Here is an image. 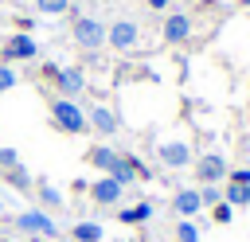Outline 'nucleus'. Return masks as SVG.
<instances>
[{
    "label": "nucleus",
    "instance_id": "423d86ee",
    "mask_svg": "<svg viewBox=\"0 0 250 242\" xmlns=\"http://www.w3.org/2000/svg\"><path fill=\"white\" fill-rule=\"evenodd\" d=\"M39 55V43L27 35V31H16L12 39H8V47H4V62H27V59H35Z\"/></svg>",
    "mask_w": 250,
    "mask_h": 242
},
{
    "label": "nucleus",
    "instance_id": "6ab92c4d",
    "mask_svg": "<svg viewBox=\"0 0 250 242\" xmlns=\"http://www.w3.org/2000/svg\"><path fill=\"white\" fill-rule=\"evenodd\" d=\"M35 12H43V16H62V12H70V0H35Z\"/></svg>",
    "mask_w": 250,
    "mask_h": 242
},
{
    "label": "nucleus",
    "instance_id": "f03ea898",
    "mask_svg": "<svg viewBox=\"0 0 250 242\" xmlns=\"http://www.w3.org/2000/svg\"><path fill=\"white\" fill-rule=\"evenodd\" d=\"M70 35H74V43H78L82 51H98V47H105V23H102L98 16H74Z\"/></svg>",
    "mask_w": 250,
    "mask_h": 242
},
{
    "label": "nucleus",
    "instance_id": "a878e982",
    "mask_svg": "<svg viewBox=\"0 0 250 242\" xmlns=\"http://www.w3.org/2000/svg\"><path fill=\"white\" fill-rule=\"evenodd\" d=\"M148 8H152V12H168V8H172V0H148Z\"/></svg>",
    "mask_w": 250,
    "mask_h": 242
},
{
    "label": "nucleus",
    "instance_id": "39448f33",
    "mask_svg": "<svg viewBox=\"0 0 250 242\" xmlns=\"http://www.w3.org/2000/svg\"><path fill=\"white\" fill-rule=\"evenodd\" d=\"M227 160L219 156V152H203L199 160H195V180H199V187L203 183H219V180H227Z\"/></svg>",
    "mask_w": 250,
    "mask_h": 242
},
{
    "label": "nucleus",
    "instance_id": "bb28decb",
    "mask_svg": "<svg viewBox=\"0 0 250 242\" xmlns=\"http://www.w3.org/2000/svg\"><path fill=\"white\" fill-rule=\"evenodd\" d=\"M242 4H250V0H242Z\"/></svg>",
    "mask_w": 250,
    "mask_h": 242
},
{
    "label": "nucleus",
    "instance_id": "ddd939ff",
    "mask_svg": "<svg viewBox=\"0 0 250 242\" xmlns=\"http://www.w3.org/2000/svg\"><path fill=\"white\" fill-rule=\"evenodd\" d=\"M117 219H121L125 226H141V222H148V219H152V203H148V199H141V203H133V207L117 211Z\"/></svg>",
    "mask_w": 250,
    "mask_h": 242
},
{
    "label": "nucleus",
    "instance_id": "4468645a",
    "mask_svg": "<svg viewBox=\"0 0 250 242\" xmlns=\"http://www.w3.org/2000/svg\"><path fill=\"white\" fill-rule=\"evenodd\" d=\"M102 238H105L102 222H90V219H78L74 222V242H102Z\"/></svg>",
    "mask_w": 250,
    "mask_h": 242
},
{
    "label": "nucleus",
    "instance_id": "9b49d317",
    "mask_svg": "<svg viewBox=\"0 0 250 242\" xmlns=\"http://www.w3.org/2000/svg\"><path fill=\"white\" fill-rule=\"evenodd\" d=\"M191 35V16L188 12H168L164 16V43H184Z\"/></svg>",
    "mask_w": 250,
    "mask_h": 242
},
{
    "label": "nucleus",
    "instance_id": "20e7f679",
    "mask_svg": "<svg viewBox=\"0 0 250 242\" xmlns=\"http://www.w3.org/2000/svg\"><path fill=\"white\" fill-rule=\"evenodd\" d=\"M105 43H109L113 51H133V47L141 43V27H137L133 20H113V23L105 27Z\"/></svg>",
    "mask_w": 250,
    "mask_h": 242
},
{
    "label": "nucleus",
    "instance_id": "f8f14e48",
    "mask_svg": "<svg viewBox=\"0 0 250 242\" xmlns=\"http://www.w3.org/2000/svg\"><path fill=\"white\" fill-rule=\"evenodd\" d=\"M86 121H90V129H94L98 137H113V133H117V113H113L109 105H90Z\"/></svg>",
    "mask_w": 250,
    "mask_h": 242
},
{
    "label": "nucleus",
    "instance_id": "4be33fe9",
    "mask_svg": "<svg viewBox=\"0 0 250 242\" xmlns=\"http://www.w3.org/2000/svg\"><path fill=\"white\" fill-rule=\"evenodd\" d=\"M211 219H215L219 226H227V222L234 219V207H230V203H215V207H211Z\"/></svg>",
    "mask_w": 250,
    "mask_h": 242
},
{
    "label": "nucleus",
    "instance_id": "412c9836",
    "mask_svg": "<svg viewBox=\"0 0 250 242\" xmlns=\"http://www.w3.org/2000/svg\"><path fill=\"white\" fill-rule=\"evenodd\" d=\"M199 199H203V207H215V203H223V191L215 183H203L199 187Z\"/></svg>",
    "mask_w": 250,
    "mask_h": 242
},
{
    "label": "nucleus",
    "instance_id": "393cba45",
    "mask_svg": "<svg viewBox=\"0 0 250 242\" xmlns=\"http://www.w3.org/2000/svg\"><path fill=\"white\" fill-rule=\"evenodd\" d=\"M39 74H43L47 82H55V78H59V66H55V62H43V66H39Z\"/></svg>",
    "mask_w": 250,
    "mask_h": 242
},
{
    "label": "nucleus",
    "instance_id": "b1692460",
    "mask_svg": "<svg viewBox=\"0 0 250 242\" xmlns=\"http://www.w3.org/2000/svg\"><path fill=\"white\" fill-rule=\"evenodd\" d=\"M227 176H230V183H250V168H234Z\"/></svg>",
    "mask_w": 250,
    "mask_h": 242
},
{
    "label": "nucleus",
    "instance_id": "5701e85b",
    "mask_svg": "<svg viewBox=\"0 0 250 242\" xmlns=\"http://www.w3.org/2000/svg\"><path fill=\"white\" fill-rule=\"evenodd\" d=\"M20 164V152L16 148H0V172H8V168H16Z\"/></svg>",
    "mask_w": 250,
    "mask_h": 242
},
{
    "label": "nucleus",
    "instance_id": "0eeeda50",
    "mask_svg": "<svg viewBox=\"0 0 250 242\" xmlns=\"http://www.w3.org/2000/svg\"><path fill=\"white\" fill-rule=\"evenodd\" d=\"M55 86H59V98H78L86 90V70L82 66H59Z\"/></svg>",
    "mask_w": 250,
    "mask_h": 242
},
{
    "label": "nucleus",
    "instance_id": "aec40b11",
    "mask_svg": "<svg viewBox=\"0 0 250 242\" xmlns=\"http://www.w3.org/2000/svg\"><path fill=\"white\" fill-rule=\"evenodd\" d=\"M16 82H20V74H16V66H12V62H0V94H8V90H16Z\"/></svg>",
    "mask_w": 250,
    "mask_h": 242
},
{
    "label": "nucleus",
    "instance_id": "6e6552de",
    "mask_svg": "<svg viewBox=\"0 0 250 242\" xmlns=\"http://www.w3.org/2000/svg\"><path fill=\"white\" fill-rule=\"evenodd\" d=\"M156 152H160V164H164V168H172V172L191 164V148H188L184 141H164Z\"/></svg>",
    "mask_w": 250,
    "mask_h": 242
},
{
    "label": "nucleus",
    "instance_id": "9d476101",
    "mask_svg": "<svg viewBox=\"0 0 250 242\" xmlns=\"http://www.w3.org/2000/svg\"><path fill=\"white\" fill-rule=\"evenodd\" d=\"M172 211H176L180 219H195V215L203 211V199H199V187H180V191L172 195Z\"/></svg>",
    "mask_w": 250,
    "mask_h": 242
},
{
    "label": "nucleus",
    "instance_id": "dca6fc26",
    "mask_svg": "<svg viewBox=\"0 0 250 242\" xmlns=\"http://www.w3.org/2000/svg\"><path fill=\"white\" fill-rule=\"evenodd\" d=\"M35 195H39L43 211H59V207H62V191L51 187V183H35Z\"/></svg>",
    "mask_w": 250,
    "mask_h": 242
},
{
    "label": "nucleus",
    "instance_id": "1a4fd4ad",
    "mask_svg": "<svg viewBox=\"0 0 250 242\" xmlns=\"http://www.w3.org/2000/svg\"><path fill=\"white\" fill-rule=\"evenodd\" d=\"M121 183L113 180V176H102L98 183H90V199L98 203V207H117V199H121Z\"/></svg>",
    "mask_w": 250,
    "mask_h": 242
},
{
    "label": "nucleus",
    "instance_id": "f257e3e1",
    "mask_svg": "<svg viewBox=\"0 0 250 242\" xmlns=\"http://www.w3.org/2000/svg\"><path fill=\"white\" fill-rule=\"evenodd\" d=\"M51 121L55 129L78 137V133H90V121H86V109L74 101V98H51Z\"/></svg>",
    "mask_w": 250,
    "mask_h": 242
},
{
    "label": "nucleus",
    "instance_id": "7ed1b4c3",
    "mask_svg": "<svg viewBox=\"0 0 250 242\" xmlns=\"http://www.w3.org/2000/svg\"><path fill=\"white\" fill-rule=\"evenodd\" d=\"M12 222H16L20 234H35V238H55L59 234V226H55V219L47 211H20Z\"/></svg>",
    "mask_w": 250,
    "mask_h": 242
},
{
    "label": "nucleus",
    "instance_id": "2eb2a0df",
    "mask_svg": "<svg viewBox=\"0 0 250 242\" xmlns=\"http://www.w3.org/2000/svg\"><path fill=\"white\" fill-rule=\"evenodd\" d=\"M4 180H8V183H12L16 191H31V187H35V180H31V172H27L23 164H16V168H8V172H4Z\"/></svg>",
    "mask_w": 250,
    "mask_h": 242
},
{
    "label": "nucleus",
    "instance_id": "a211bd4d",
    "mask_svg": "<svg viewBox=\"0 0 250 242\" xmlns=\"http://www.w3.org/2000/svg\"><path fill=\"white\" fill-rule=\"evenodd\" d=\"M223 203H230V207H250V183H230V187L223 191Z\"/></svg>",
    "mask_w": 250,
    "mask_h": 242
},
{
    "label": "nucleus",
    "instance_id": "f3484780",
    "mask_svg": "<svg viewBox=\"0 0 250 242\" xmlns=\"http://www.w3.org/2000/svg\"><path fill=\"white\" fill-rule=\"evenodd\" d=\"M172 238H176V242H199V222H195V219H180V222L172 226Z\"/></svg>",
    "mask_w": 250,
    "mask_h": 242
}]
</instances>
